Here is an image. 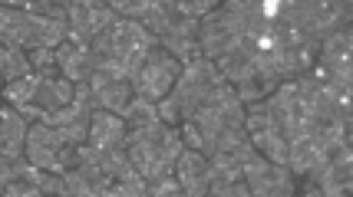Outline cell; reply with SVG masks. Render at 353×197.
<instances>
[{
	"label": "cell",
	"mask_w": 353,
	"mask_h": 197,
	"mask_svg": "<svg viewBox=\"0 0 353 197\" xmlns=\"http://www.w3.org/2000/svg\"><path fill=\"white\" fill-rule=\"evenodd\" d=\"M123 148L129 154L132 167H136V174L149 184L159 181V178H169L185 145L179 138V128L152 121V125H142V128H129Z\"/></svg>",
	"instance_id": "1"
},
{
	"label": "cell",
	"mask_w": 353,
	"mask_h": 197,
	"mask_svg": "<svg viewBox=\"0 0 353 197\" xmlns=\"http://www.w3.org/2000/svg\"><path fill=\"white\" fill-rule=\"evenodd\" d=\"M221 82H225V79H221V73H218V66L212 60L199 56V60L185 62L175 89H172L162 102H155L159 121L169 125V128H179L185 121H192L195 112L208 102V95H212Z\"/></svg>",
	"instance_id": "2"
},
{
	"label": "cell",
	"mask_w": 353,
	"mask_h": 197,
	"mask_svg": "<svg viewBox=\"0 0 353 197\" xmlns=\"http://www.w3.org/2000/svg\"><path fill=\"white\" fill-rule=\"evenodd\" d=\"M66 40V10L63 3L53 14H23L10 3H0V43L33 53V49H57Z\"/></svg>",
	"instance_id": "3"
},
{
	"label": "cell",
	"mask_w": 353,
	"mask_h": 197,
	"mask_svg": "<svg viewBox=\"0 0 353 197\" xmlns=\"http://www.w3.org/2000/svg\"><path fill=\"white\" fill-rule=\"evenodd\" d=\"M23 158H27L30 167L53 171V174H66V171L73 167V161H77V148L60 135V128H50V125L30 121Z\"/></svg>",
	"instance_id": "4"
},
{
	"label": "cell",
	"mask_w": 353,
	"mask_h": 197,
	"mask_svg": "<svg viewBox=\"0 0 353 197\" xmlns=\"http://www.w3.org/2000/svg\"><path fill=\"white\" fill-rule=\"evenodd\" d=\"M179 76H182V62L172 53H165L162 46H155L145 56V62L139 66V73L132 76V95L145 99V102H162L175 89Z\"/></svg>",
	"instance_id": "5"
},
{
	"label": "cell",
	"mask_w": 353,
	"mask_h": 197,
	"mask_svg": "<svg viewBox=\"0 0 353 197\" xmlns=\"http://www.w3.org/2000/svg\"><path fill=\"white\" fill-rule=\"evenodd\" d=\"M63 10H66V40L77 46H90L99 33H106L119 20L109 3L96 0H70L63 3Z\"/></svg>",
	"instance_id": "6"
},
{
	"label": "cell",
	"mask_w": 353,
	"mask_h": 197,
	"mask_svg": "<svg viewBox=\"0 0 353 197\" xmlns=\"http://www.w3.org/2000/svg\"><path fill=\"white\" fill-rule=\"evenodd\" d=\"M241 181L248 184L251 197H294L297 194V178L284 165H271L261 154L241 165Z\"/></svg>",
	"instance_id": "7"
},
{
	"label": "cell",
	"mask_w": 353,
	"mask_h": 197,
	"mask_svg": "<svg viewBox=\"0 0 353 197\" xmlns=\"http://www.w3.org/2000/svg\"><path fill=\"white\" fill-rule=\"evenodd\" d=\"M159 46H162L165 53H172L182 66L185 62H192V60H199L201 56V49H199V20L175 16L169 30L159 36Z\"/></svg>",
	"instance_id": "8"
},
{
	"label": "cell",
	"mask_w": 353,
	"mask_h": 197,
	"mask_svg": "<svg viewBox=\"0 0 353 197\" xmlns=\"http://www.w3.org/2000/svg\"><path fill=\"white\" fill-rule=\"evenodd\" d=\"M172 174H175V181H179L185 197H208L212 178H208V158H205V154L182 148Z\"/></svg>",
	"instance_id": "9"
},
{
	"label": "cell",
	"mask_w": 353,
	"mask_h": 197,
	"mask_svg": "<svg viewBox=\"0 0 353 197\" xmlns=\"http://www.w3.org/2000/svg\"><path fill=\"white\" fill-rule=\"evenodd\" d=\"M90 92H92V99H96V108L112 112V115H123V108L129 106V99H132V82H129V79L92 73L90 76Z\"/></svg>",
	"instance_id": "10"
},
{
	"label": "cell",
	"mask_w": 353,
	"mask_h": 197,
	"mask_svg": "<svg viewBox=\"0 0 353 197\" xmlns=\"http://www.w3.org/2000/svg\"><path fill=\"white\" fill-rule=\"evenodd\" d=\"M27 128H30V121L23 119L17 108L0 102V158H7V161L23 158V148H27Z\"/></svg>",
	"instance_id": "11"
},
{
	"label": "cell",
	"mask_w": 353,
	"mask_h": 197,
	"mask_svg": "<svg viewBox=\"0 0 353 197\" xmlns=\"http://www.w3.org/2000/svg\"><path fill=\"white\" fill-rule=\"evenodd\" d=\"M57 73L63 79H70L73 86L79 82H90L92 76V56H90V46H77L70 40H63L57 46Z\"/></svg>",
	"instance_id": "12"
},
{
	"label": "cell",
	"mask_w": 353,
	"mask_h": 197,
	"mask_svg": "<svg viewBox=\"0 0 353 197\" xmlns=\"http://www.w3.org/2000/svg\"><path fill=\"white\" fill-rule=\"evenodd\" d=\"M125 121L119 115H112V112H103V108H96L90 119V135H86V145L92 148H123L125 141Z\"/></svg>",
	"instance_id": "13"
},
{
	"label": "cell",
	"mask_w": 353,
	"mask_h": 197,
	"mask_svg": "<svg viewBox=\"0 0 353 197\" xmlns=\"http://www.w3.org/2000/svg\"><path fill=\"white\" fill-rule=\"evenodd\" d=\"M327 158H330V154L317 145L314 132H310L307 138H297V141L288 145V171H291L294 178H307V174H314Z\"/></svg>",
	"instance_id": "14"
},
{
	"label": "cell",
	"mask_w": 353,
	"mask_h": 197,
	"mask_svg": "<svg viewBox=\"0 0 353 197\" xmlns=\"http://www.w3.org/2000/svg\"><path fill=\"white\" fill-rule=\"evenodd\" d=\"M73 92H77V86L70 79H63L60 73L57 76H40L33 108H40V112H60V108H66L73 102Z\"/></svg>",
	"instance_id": "15"
},
{
	"label": "cell",
	"mask_w": 353,
	"mask_h": 197,
	"mask_svg": "<svg viewBox=\"0 0 353 197\" xmlns=\"http://www.w3.org/2000/svg\"><path fill=\"white\" fill-rule=\"evenodd\" d=\"M37 86H40V76H37V73L17 79V82H7L3 92H0V102H3V106H10V108L33 106V99H37Z\"/></svg>",
	"instance_id": "16"
},
{
	"label": "cell",
	"mask_w": 353,
	"mask_h": 197,
	"mask_svg": "<svg viewBox=\"0 0 353 197\" xmlns=\"http://www.w3.org/2000/svg\"><path fill=\"white\" fill-rule=\"evenodd\" d=\"M30 60H27V53L23 49H14V46H3L0 43V79H3V86L7 82H17V79L30 76Z\"/></svg>",
	"instance_id": "17"
},
{
	"label": "cell",
	"mask_w": 353,
	"mask_h": 197,
	"mask_svg": "<svg viewBox=\"0 0 353 197\" xmlns=\"http://www.w3.org/2000/svg\"><path fill=\"white\" fill-rule=\"evenodd\" d=\"M208 178H212V187H221V184H238L241 181V161L234 154H212L208 158Z\"/></svg>",
	"instance_id": "18"
},
{
	"label": "cell",
	"mask_w": 353,
	"mask_h": 197,
	"mask_svg": "<svg viewBox=\"0 0 353 197\" xmlns=\"http://www.w3.org/2000/svg\"><path fill=\"white\" fill-rule=\"evenodd\" d=\"M119 119L125 121V128H142V125H152V121H159V112H155V102H145V99L132 95Z\"/></svg>",
	"instance_id": "19"
},
{
	"label": "cell",
	"mask_w": 353,
	"mask_h": 197,
	"mask_svg": "<svg viewBox=\"0 0 353 197\" xmlns=\"http://www.w3.org/2000/svg\"><path fill=\"white\" fill-rule=\"evenodd\" d=\"M23 181H30L37 191L43 197H53V194H63L66 184H63V174H53V171H40V167H30L23 171Z\"/></svg>",
	"instance_id": "20"
},
{
	"label": "cell",
	"mask_w": 353,
	"mask_h": 197,
	"mask_svg": "<svg viewBox=\"0 0 353 197\" xmlns=\"http://www.w3.org/2000/svg\"><path fill=\"white\" fill-rule=\"evenodd\" d=\"M172 14L175 16H185V20H201V16H208L215 10L218 3L212 0H169Z\"/></svg>",
	"instance_id": "21"
},
{
	"label": "cell",
	"mask_w": 353,
	"mask_h": 197,
	"mask_svg": "<svg viewBox=\"0 0 353 197\" xmlns=\"http://www.w3.org/2000/svg\"><path fill=\"white\" fill-rule=\"evenodd\" d=\"M27 60L37 76H57V49H33L27 53Z\"/></svg>",
	"instance_id": "22"
},
{
	"label": "cell",
	"mask_w": 353,
	"mask_h": 197,
	"mask_svg": "<svg viewBox=\"0 0 353 197\" xmlns=\"http://www.w3.org/2000/svg\"><path fill=\"white\" fill-rule=\"evenodd\" d=\"M142 197H185V194L179 187V181H175V174H169V178H159V181L145 184V194Z\"/></svg>",
	"instance_id": "23"
},
{
	"label": "cell",
	"mask_w": 353,
	"mask_h": 197,
	"mask_svg": "<svg viewBox=\"0 0 353 197\" xmlns=\"http://www.w3.org/2000/svg\"><path fill=\"white\" fill-rule=\"evenodd\" d=\"M0 197H43V194H40V191H37V187H33L30 181H23V178H20V181L7 184V187H3V194H0Z\"/></svg>",
	"instance_id": "24"
},
{
	"label": "cell",
	"mask_w": 353,
	"mask_h": 197,
	"mask_svg": "<svg viewBox=\"0 0 353 197\" xmlns=\"http://www.w3.org/2000/svg\"><path fill=\"white\" fill-rule=\"evenodd\" d=\"M0 92H3V79H0Z\"/></svg>",
	"instance_id": "25"
}]
</instances>
